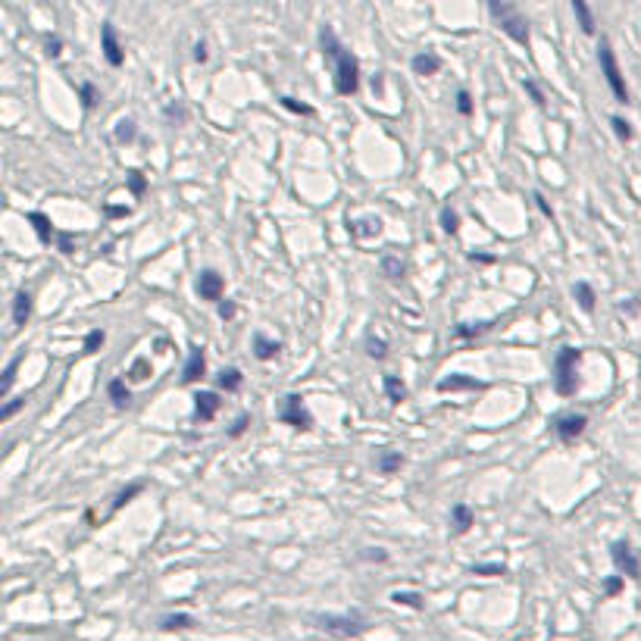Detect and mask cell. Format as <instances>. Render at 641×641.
I'll list each match as a JSON object with an SVG mask.
<instances>
[{"label": "cell", "instance_id": "1", "mask_svg": "<svg viewBox=\"0 0 641 641\" xmlns=\"http://www.w3.org/2000/svg\"><path fill=\"white\" fill-rule=\"evenodd\" d=\"M579 360H582V351L579 347H563L554 360V388L561 398H570L579 388Z\"/></svg>", "mask_w": 641, "mask_h": 641}, {"label": "cell", "instance_id": "2", "mask_svg": "<svg viewBox=\"0 0 641 641\" xmlns=\"http://www.w3.org/2000/svg\"><path fill=\"white\" fill-rule=\"evenodd\" d=\"M313 623L335 638H357L366 632V619L360 613H341V617L338 613H316Z\"/></svg>", "mask_w": 641, "mask_h": 641}, {"label": "cell", "instance_id": "3", "mask_svg": "<svg viewBox=\"0 0 641 641\" xmlns=\"http://www.w3.org/2000/svg\"><path fill=\"white\" fill-rule=\"evenodd\" d=\"M488 10H491V16L501 23V32L507 38H514L516 44H526L529 47V23H526V16H523L516 6H510V4H488Z\"/></svg>", "mask_w": 641, "mask_h": 641}, {"label": "cell", "instance_id": "4", "mask_svg": "<svg viewBox=\"0 0 641 641\" xmlns=\"http://www.w3.org/2000/svg\"><path fill=\"white\" fill-rule=\"evenodd\" d=\"M598 60H601V72H604L607 85H610L613 98H617L619 104H629V88H626V79H623V72H619V63H617V57H613V47H610V41L607 38L601 41Z\"/></svg>", "mask_w": 641, "mask_h": 641}, {"label": "cell", "instance_id": "5", "mask_svg": "<svg viewBox=\"0 0 641 641\" xmlns=\"http://www.w3.org/2000/svg\"><path fill=\"white\" fill-rule=\"evenodd\" d=\"M357 88H360V63L351 51H344L335 60V91L341 98H351V94H357Z\"/></svg>", "mask_w": 641, "mask_h": 641}, {"label": "cell", "instance_id": "6", "mask_svg": "<svg viewBox=\"0 0 641 641\" xmlns=\"http://www.w3.org/2000/svg\"><path fill=\"white\" fill-rule=\"evenodd\" d=\"M278 419L288 422V426L297 429V432H310L313 429V416L304 407L301 394H288V398L282 401V407H278Z\"/></svg>", "mask_w": 641, "mask_h": 641}, {"label": "cell", "instance_id": "7", "mask_svg": "<svg viewBox=\"0 0 641 641\" xmlns=\"http://www.w3.org/2000/svg\"><path fill=\"white\" fill-rule=\"evenodd\" d=\"M610 557H613V566H617L623 576L641 579V563H638V557H636V551H632L629 542H617V544H613Z\"/></svg>", "mask_w": 641, "mask_h": 641}, {"label": "cell", "instance_id": "8", "mask_svg": "<svg viewBox=\"0 0 641 641\" xmlns=\"http://www.w3.org/2000/svg\"><path fill=\"white\" fill-rule=\"evenodd\" d=\"M585 426H589V416L582 413H563L554 419V432L561 441H576L585 432Z\"/></svg>", "mask_w": 641, "mask_h": 641}, {"label": "cell", "instance_id": "9", "mask_svg": "<svg viewBox=\"0 0 641 641\" xmlns=\"http://www.w3.org/2000/svg\"><path fill=\"white\" fill-rule=\"evenodd\" d=\"M222 291H226V282L216 269H203L197 276V295L201 301H222Z\"/></svg>", "mask_w": 641, "mask_h": 641}, {"label": "cell", "instance_id": "10", "mask_svg": "<svg viewBox=\"0 0 641 641\" xmlns=\"http://www.w3.org/2000/svg\"><path fill=\"white\" fill-rule=\"evenodd\" d=\"M100 51H104V60L113 66V70H119L122 60H126V53H122V47H119V38H116V29L110 23H104V29H100Z\"/></svg>", "mask_w": 641, "mask_h": 641}, {"label": "cell", "instance_id": "11", "mask_svg": "<svg viewBox=\"0 0 641 641\" xmlns=\"http://www.w3.org/2000/svg\"><path fill=\"white\" fill-rule=\"evenodd\" d=\"M220 394L216 391H197L194 394V416H197V422H210L216 413H220Z\"/></svg>", "mask_w": 641, "mask_h": 641}, {"label": "cell", "instance_id": "12", "mask_svg": "<svg viewBox=\"0 0 641 641\" xmlns=\"http://www.w3.org/2000/svg\"><path fill=\"white\" fill-rule=\"evenodd\" d=\"M203 372H207V357H203V347H191L188 363H185V370H182V382L191 385V382L203 379Z\"/></svg>", "mask_w": 641, "mask_h": 641}, {"label": "cell", "instance_id": "13", "mask_svg": "<svg viewBox=\"0 0 641 641\" xmlns=\"http://www.w3.org/2000/svg\"><path fill=\"white\" fill-rule=\"evenodd\" d=\"M482 388V382H476L473 376H460V372H454V376H448V379H441L438 382V391L441 394H448V391H479Z\"/></svg>", "mask_w": 641, "mask_h": 641}, {"label": "cell", "instance_id": "14", "mask_svg": "<svg viewBox=\"0 0 641 641\" xmlns=\"http://www.w3.org/2000/svg\"><path fill=\"white\" fill-rule=\"evenodd\" d=\"M347 231L353 238H376L382 235V220L379 216H366V220H347Z\"/></svg>", "mask_w": 641, "mask_h": 641}, {"label": "cell", "instance_id": "15", "mask_svg": "<svg viewBox=\"0 0 641 641\" xmlns=\"http://www.w3.org/2000/svg\"><path fill=\"white\" fill-rule=\"evenodd\" d=\"M319 47H323V57L332 60V63H335L341 53H344V47H341V41H338L332 25H323V32H319Z\"/></svg>", "mask_w": 641, "mask_h": 641}, {"label": "cell", "instance_id": "16", "mask_svg": "<svg viewBox=\"0 0 641 641\" xmlns=\"http://www.w3.org/2000/svg\"><path fill=\"white\" fill-rule=\"evenodd\" d=\"M278 353H282V341H272V338H266L263 332H257L254 335V357L257 360H276Z\"/></svg>", "mask_w": 641, "mask_h": 641}, {"label": "cell", "instance_id": "17", "mask_svg": "<svg viewBox=\"0 0 641 641\" xmlns=\"http://www.w3.org/2000/svg\"><path fill=\"white\" fill-rule=\"evenodd\" d=\"M32 319V295L29 291H19L16 297H13V325H25Z\"/></svg>", "mask_w": 641, "mask_h": 641}, {"label": "cell", "instance_id": "18", "mask_svg": "<svg viewBox=\"0 0 641 641\" xmlns=\"http://www.w3.org/2000/svg\"><path fill=\"white\" fill-rule=\"evenodd\" d=\"M473 523H476L473 510H469L467 504H454V510H451V526H454L457 535H467V532L473 529Z\"/></svg>", "mask_w": 641, "mask_h": 641}, {"label": "cell", "instance_id": "19", "mask_svg": "<svg viewBox=\"0 0 641 641\" xmlns=\"http://www.w3.org/2000/svg\"><path fill=\"white\" fill-rule=\"evenodd\" d=\"M410 66L416 76H435V72L441 70V57L438 53H419V57L410 60Z\"/></svg>", "mask_w": 641, "mask_h": 641}, {"label": "cell", "instance_id": "20", "mask_svg": "<svg viewBox=\"0 0 641 641\" xmlns=\"http://www.w3.org/2000/svg\"><path fill=\"white\" fill-rule=\"evenodd\" d=\"M29 222L35 226V235H38L41 244H51L53 238H57V231H53V222L47 220L44 213H29Z\"/></svg>", "mask_w": 641, "mask_h": 641}, {"label": "cell", "instance_id": "21", "mask_svg": "<svg viewBox=\"0 0 641 641\" xmlns=\"http://www.w3.org/2000/svg\"><path fill=\"white\" fill-rule=\"evenodd\" d=\"M107 394H110L113 407H119V410H126V407L132 404V391H128L122 379H113L110 385H107Z\"/></svg>", "mask_w": 641, "mask_h": 641}, {"label": "cell", "instance_id": "22", "mask_svg": "<svg viewBox=\"0 0 641 641\" xmlns=\"http://www.w3.org/2000/svg\"><path fill=\"white\" fill-rule=\"evenodd\" d=\"M572 295H576V301H579V306H582L585 313L595 310L598 297H595V288H591L589 282H576V285H572Z\"/></svg>", "mask_w": 641, "mask_h": 641}, {"label": "cell", "instance_id": "23", "mask_svg": "<svg viewBox=\"0 0 641 641\" xmlns=\"http://www.w3.org/2000/svg\"><path fill=\"white\" fill-rule=\"evenodd\" d=\"M376 467H379L382 476H394L401 467H404V454H401V451H385V454L379 457Z\"/></svg>", "mask_w": 641, "mask_h": 641}, {"label": "cell", "instance_id": "24", "mask_svg": "<svg viewBox=\"0 0 641 641\" xmlns=\"http://www.w3.org/2000/svg\"><path fill=\"white\" fill-rule=\"evenodd\" d=\"M572 13L579 16V25H582L585 35H595V16H591L589 4L585 0H572Z\"/></svg>", "mask_w": 641, "mask_h": 641}, {"label": "cell", "instance_id": "25", "mask_svg": "<svg viewBox=\"0 0 641 641\" xmlns=\"http://www.w3.org/2000/svg\"><path fill=\"white\" fill-rule=\"evenodd\" d=\"M191 626H194V617H188V613H173V617L160 619V629L166 632H182V629H191Z\"/></svg>", "mask_w": 641, "mask_h": 641}, {"label": "cell", "instance_id": "26", "mask_svg": "<svg viewBox=\"0 0 641 641\" xmlns=\"http://www.w3.org/2000/svg\"><path fill=\"white\" fill-rule=\"evenodd\" d=\"M382 385H385V394H388V401H391V404H401V401H407V385L398 376H385Z\"/></svg>", "mask_w": 641, "mask_h": 641}, {"label": "cell", "instance_id": "27", "mask_svg": "<svg viewBox=\"0 0 641 641\" xmlns=\"http://www.w3.org/2000/svg\"><path fill=\"white\" fill-rule=\"evenodd\" d=\"M379 266H382V272H385L388 278H401V276H404V269H407L404 260H401L398 254H385L379 260Z\"/></svg>", "mask_w": 641, "mask_h": 641}, {"label": "cell", "instance_id": "28", "mask_svg": "<svg viewBox=\"0 0 641 641\" xmlns=\"http://www.w3.org/2000/svg\"><path fill=\"white\" fill-rule=\"evenodd\" d=\"M241 370H235V366H231V370H222L220 372V379H216V385L222 388V391H238V388H241Z\"/></svg>", "mask_w": 641, "mask_h": 641}, {"label": "cell", "instance_id": "29", "mask_svg": "<svg viewBox=\"0 0 641 641\" xmlns=\"http://www.w3.org/2000/svg\"><path fill=\"white\" fill-rule=\"evenodd\" d=\"M116 141L119 145H128V141H135V135H138V128H135V119H119L116 122Z\"/></svg>", "mask_w": 641, "mask_h": 641}, {"label": "cell", "instance_id": "30", "mask_svg": "<svg viewBox=\"0 0 641 641\" xmlns=\"http://www.w3.org/2000/svg\"><path fill=\"white\" fill-rule=\"evenodd\" d=\"M19 363H23V353H19V357H13L10 363H6V370H4V382H0V394H10L13 382H16V370H19Z\"/></svg>", "mask_w": 641, "mask_h": 641}, {"label": "cell", "instance_id": "31", "mask_svg": "<svg viewBox=\"0 0 641 641\" xmlns=\"http://www.w3.org/2000/svg\"><path fill=\"white\" fill-rule=\"evenodd\" d=\"M441 229H445V235H457L460 231V216H457L454 207H441Z\"/></svg>", "mask_w": 641, "mask_h": 641}, {"label": "cell", "instance_id": "32", "mask_svg": "<svg viewBox=\"0 0 641 641\" xmlns=\"http://www.w3.org/2000/svg\"><path fill=\"white\" fill-rule=\"evenodd\" d=\"M141 491H145V482H135V485H128L126 491H119V495H116V501H113V514L126 507V504L132 501L135 495H141Z\"/></svg>", "mask_w": 641, "mask_h": 641}, {"label": "cell", "instance_id": "33", "mask_svg": "<svg viewBox=\"0 0 641 641\" xmlns=\"http://www.w3.org/2000/svg\"><path fill=\"white\" fill-rule=\"evenodd\" d=\"M104 341H107L104 329H91L85 335V347H81V351H85V353H98L100 347H104Z\"/></svg>", "mask_w": 641, "mask_h": 641}, {"label": "cell", "instance_id": "34", "mask_svg": "<svg viewBox=\"0 0 641 641\" xmlns=\"http://www.w3.org/2000/svg\"><path fill=\"white\" fill-rule=\"evenodd\" d=\"M391 601L401 604V607H413V610H419V607H422V598L416 595V591H394Z\"/></svg>", "mask_w": 641, "mask_h": 641}, {"label": "cell", "instance_id": "35", "mask_svg": "<svg viewBox=\"0 0 641 641\" xmlns=\"http://www.w3.org/2000/svg\"><path fill=\"white\" fill-rule=\"evenodd\" d=\"M610 126H613V135H617V138L623 141V145H626V141H632V126L623 119V116H613Z\"/></svg>", "mask_w": 641, "mask_h": 641}, {"label": "cell", "instance_id": "36", "mask_svg": "<svg viewBox=\"0 0 641 641\" xmlns=\"http://www.w3.org/2000/svg\"><path fill=\"white\" fill-rule=\"evenodd\" d=\"M79 98H81V107H85V110H94V104H98V88H94L91 81H85V85L79 88Z\"/></svg>", "mask_w": 641, "mask_h": 641}, {"label": "cell", "instance_id": "37", "mask_svg": "<svg viewBox=\"0 0 641 641\" xmlns=\"http://www.w3.org/2000/svg\"><path fill=\"white\" fill-rule=\"evenodd\" d=\"M145 188H147V179L138 173V169H132V173H128V191H132L135 197H141L145 194Z\"/></svg>", "mask_w": 641, "mask_h": 641}, {"label": "cell", "instance_id": "38", "mask_svg": "<svg viewBox=\"0 0 641 641\" xmlns=\"http://www.w3.org/2000/svg\"><path fill=\"white\" fill-rule=\"evenodd\" d=\"M366 353H370L372 360H385L388 344H385L382 338H370V341H366Z\"/></svg>", "mask_w": 641, "mask_h": 641}, {"label": "cell", "instance_id": "39", "mask_svg": "<svg viewBox=\"0 0 641 641\" xmlns=\"http://www.w3.org/2000/svg\"><path fill=\"white\" fill-rule=\"evenodd\" d=\"M473 572L476 576H504L507 566L504 563H479V566H473Z\"/></svg>", "mask_w": 641, "mask_h": 641}, {"label": "cell", "instance_id": "40", "mask_svg": "<svg viewBox=\"0 0 641 641\" xmlns=\"http://www.w3.org/2000/svg\"><path fill=\"white\" fill-rule=\"evenodd\" d=\"M457 110H460V116H473V98H469L467 88L457 91Z\"/></svg>", "mask_w": 641, "mask_h": 641}, {"label": "cell", "instance_id": "41", "mask_svg": "<svg viewBox=\"0 0 641 641\" xmlns=\"http://www.w3.org/2000/svg\"><path fill=\"white\" fill-rule=\"evenodd\" d=\"M128 376H132L135 382H145V379H151V366H147V360H135V363H132V370H128Z\"/></svg>", "mask_w": 641, "mask_h": 641}, {"label": "cell", "instance_id": "42", "mask_svg": "<svg viewBox=\"0 0 641 641\" xmlns=\"http://www.w3.org/2000/svg\"><path fill=\"white\" fill-rule=\"evenodd\" d=\"M23 407H25V398H13L10 404H6L4 410H0V419H4V422H6V419H13V416H16L19 410H23Z\"/></svg>", "mask_w": 641, "mask_h": 641}, {"label": "cell", "instance_id": "43", "mask_svg": "<svg viewBox=\"0 0 641 641\" xmlns=\"http://www.w3.org/2000/svg\"><path fill=\"white\" fill-rule=\"evenodd\" d=\"M282 107L285 110H291V113H297V116H310L313 110L306 104H301V100H295V98H282Z\"/></svg>", "mask_w": 641, "mask_h": 641}, {"label": "cell", "instance_id": "44", "mask_svg": "<svg viewBox=\"0 0 641 641\" xmlns=\"http://www.w3.org/2000/svg\"><path fill=\"white\" fill-rule=\"evenodd\" d=\"M485 329H488V325H469V323H460V325H457L454 335H457V338H473V335H479V332H485Z\"/></svg>", "mask_w": 641, "mask_h": 641}, {"label": "cell", "instance_id": "45", "mask_svg": "<svg viewBox=\"0 0 641 641\" xmlns=\"http://www.w3.org/2000/svg\"><path fill=\"white\" fill-rule=\"evenodd\" d=\"M57 244H60V250H63L66 257H72V254H76V241H72V235H70V231H60V235H57Z\"/></svg>", "mask_w": 641, "mask_h": 641}, {"label": "cell", "instance_id": "46", "mask_svg": "<svg viewBox=\"0 0 641 641\" xmlns=\"http://www.w3.org/2000/svg\"><path fill=\"white\" fill-rule=\"evenodd\" d=\"M44 53H47V57H51V60H57L60 53H63V41H60L57 35H53V38H47V44H44Z\"/></svg>", "mask_w": 641, "mask_h": 641}, {"label": "cell", "instance_id": "47", "mask_svg": "<svg viewBox=\"0 0 641 641\" xmlns=\"http://www.w3.org/2000/svg\"><path fill=\"white\" fill-rule=\"evenodd\" d=\"M623 579L626 576H610V579H607V582H604V595H619V591H623Z\"/></svg>", "mask_w": 641, "mask_h": 641}, {"label": "cell", "instance_id": "48", "mask_svg": "<svg viewBox=\"0 0 641 641\" xmlns=\"http://www.w3.org/2000/svg\"><path fill=\"white\" fill-rule=\"evenodd\" d=\"M523 88H526V94L532 100H535L538 107H544V94H542V88L535 85V81H523Z\"/></svg>", "mask_w": 641, "mask_h": 641}, {"label": "cell", "instance_id": "49", "mask_svg": "<svg viewBox=\"0 0 641 641\" xmlns=\"http://www.w3.org/2000/svg\"><path fill=\"white\" fill-rule=\"evenodd\" d=\"M248 422H250V416L248 413H241L235 419V426L229 429V438H238V435H244V429H248Z\"/></svg>", "mask_w": 641, "mask_h": 641}, {"label": "cell", "instance_id": "50", "mask_svg": "<svg viewBox=\"0 0 641 641\" xmlns=\"http://www.w3.org/2000/svg\"><path fill=\"white\" fill-rule=\"evenodd\" d=\"M532 201L538 203V210H542V213L548 216V220H554V210H551V203L544 201V194H542V191H535V194H532Z\"/></svg>", "mask_w": 641, "mask_h": 641}, {"label": "cell", "instance_id": "51", "mask_svg": "<svg viewBox=\"0 0 641 641\" xmlns=\"http://www.w3.org/2000/svg\"><path fill=\"white\" fill-rule=\"evenodd\" d=\"M363 561H376V563H385V561H388V554H385V551H382V548H366Z\"/></svg>", "mask_w": 641, "mask_h": 641}, {"label": "cell", "instance_id": "52", "mask_svg": "<svg viewBox=\"0 0 641 641\" xmlns=\"http://www.w3.org/2000/svg\"><path fill=\"white\" fill-rule=\"evenodd\" d=\"M220 316H222V319H231V316H235V304H231V301H220Z\"/></svg>", "mask_w": 641, "mask_h": 641}, {"label": "cell", "instance_id": "53", "mask_svg": "<svg viewBox=\"0 0 641 641\" xmlns=\"http://www.w3.org/2000/svg\"><path fill=\"white\" fill-rule=\"evenodd\" d=\"M194 60H197V63H207V44H203V41L194 47Z\"/></svg>", "mask_w": 641, "mask_h": 641}, {"label": "cell", "instance_id": "54", "mask_svg": "<svg viewBox=\"0 0 641 641\" xmlns=\"http://www.w3.org/2000/svg\"><path fill=\"white\" fill-rule=\"evenodd\" d=\"M166 116H169V119H185V110H179V107H166Z\"/></svg>", "mask_w": 641, "mask_h": 641}, {"label": "cell", "instance_id": "55", "mask_svg": "<svg viewBox=\"0 0 641 641\" xmlns=\"http://www.w3.org/2000/svg\"><path fill=\"white\" fill-rule=\"evenodd\" d=\"M107 216H128V207H107Z\"/></svg>", "mask_w": 641, "mask_h": 641}, {"label": "cell", "instance_id": "56", "mask_svg": "<svg viewBox=\"0 0 641 641\" xmlns=\"http://www.w3.org/2000/svg\"><path fill=\"white\" fill-rule=\"evenodd\" d=\"M469 260H479V263H495V257H488V254H469Z\"/></svg>", "mask_w": 641, "mask_h": 641}]
</instances>
